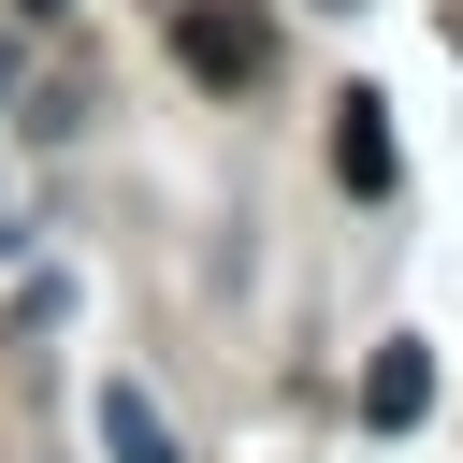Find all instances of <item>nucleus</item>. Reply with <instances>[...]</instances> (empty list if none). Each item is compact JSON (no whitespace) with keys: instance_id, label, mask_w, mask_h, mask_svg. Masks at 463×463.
<instances>
[{"instance_id":"obj_1","label":"nucleus","mask_w":463,"mask_h":463,"mask_svg":"<svg viewBox=\"0 0 463 463\" xmlns=\"http://www.w3.org/2000/svg\"><path fill=\"white\" fill-rule=\"evenodd\" d=\"M174 58H188L203 87H260L275 29H260V14H217V0H203V14H174Z\"/></svg>"},{"instance_id":"obj_2","label":"nucleus","mask_w":463,"mask_h":463,"mask_svg":"<svg viewBox=\"0 0 463 463\" xmlns=\"http://www.w3.org/2000/svg\"><path fill=\"white\" fill-rule=\"evenodd\" d=\"M87 434H101V463H188V449H174V420H159V391H145V376H101V405H87Z\"/></svg>"},{"instance_id":"obj_3","label":"nucleus","mask_w":463,"mask_h":463,"mask_svg":"<svg viewBox=\"0 0 463 463\" xmlns=\"http://www.w3.org/2000/svg\"><path fill=\"white\" fill-rule=\"evenodd\" d=\"M333 174H347V188H362V203H376V188H391V101H362V87H347V101H333Z\"/></svg>"},{"instance_id":"obj_4","label":"nucleus","mask_w":463,"mask_h":463,"mask_svg":"<svg viewBox=\"0 0 463 463\" xmlns=\"http://www.w3.org/2000/svg\"><path fill=\"white\" fill-rule=\"evenodd\" d=\"M420 405H434V362H420V347H376V362H362V420H376V434H405Z\"/></svg>"},{"instance_id":"obj_5","label":"nucleus","mask_w":463,"mask_h":463,"mask_svg":"<svg viewBox=\"0 0 463 463\" xmlns=\"http://www.w3.org/2000/svg\"><path fill=\"white\" fill-rule=\"evenodd\" d=\"M14 14H72V0H14Z\"/></svg>"},{"instance_id":"obj_6","label":"nucleus","mask_w":463,"mask_h":463,"mask_svg":"<svg viewBox=\"0 0 463 463\" xmlns=\"http://www.w3.org/2000/svg\"><path fill=\"white\" fill-rule=\"evenodd\" d=\"M304 14H362V0H304Z\"/></svg>"},{"instance_id":"obj_7","label":"nucleus","mask_w":463,"mask_h":463,"mask_svg":"<svg viewBox=\"0 0 463 463\" xmlns=\"http://www.w3.org/2000/svg\"><path fill=\"white\" fill-rule=\"evenodd\" d=\"M0 87H14V58H0Z\"/></svg>"}]
</instances>
